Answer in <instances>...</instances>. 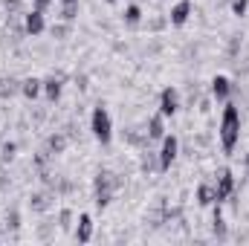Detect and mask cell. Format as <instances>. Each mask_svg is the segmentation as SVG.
<instances>
[{"mask_svg":"<svg viewBox=\"0 0 249 246\" xmlns=\"http://www.w3.org/2000/svg\"><path fill=\"white\" fill-rule=\"evenodd\" d=\"M20 90V81H15L12 75L9 78H0V99H9V96H15Z\"/></svg>","mask_w":249,"mask_h":246,"instance_id":"17","label":"cell"},{"mask_svg":"<svg viewBox=\"0 0 249 246\" xmlns=\"http://www.w3.org/2000/svg\"><path fill=\"white\" fill-rule=\"evenodd\" d=\"M188 15H191V3H188V0H180V3H177V6L171 9V15H168V20H171L174 26H186Z\"/></svg>","mask_w":249,"mask_h":246,"instance_id":"9","label":"cell"},{"mask_svg":"<svg viewBox=\"0 0 249 246\" xmlns=\"http://www.w3.org/2000/svg\"><path fill=\"white\" fill-rule=\"evenodd\" d=\"M15 151H18V145H15V142H6V145L0 148V154H3V159H12V157H15Z\"/></svg>","mask_w":249,"mask_h":246,"instance_id":"22","label":"cell"},{"mask_svg":"<svg viewBox=\"0 0 249 246\" xmlns=\"http://www.w3.org/2000/svg\"><path fill=\"white\" fill-rule=\"evenodd\" d=\"M44 29H47V23H44V12H35V9H32V12L23 18V32H26V35H41Z\"/></svg>","mask_w":249,"mask_h":246,"instance_id":"7","label":"cell"},{"mask_svg":"<svg viewBox=\"0 0 249 246\" xmlns=\"http://www.w3.org/2000/svg\"><path fill=\"white\" fill-rule=\"evenodd\" d=\"M107 3H119V0H107Z\"/></svg>","mask_w":249,"mask_h":246,"instance_id":"27","label":"cell"},{"mask_svg":"<svg viewBox=\"0 0 249 246\" xmlns=\"http://www.w3.org/2000/svg\"><path fill=\"white\" fill-rule=\"evenodd\" d=\"M212 232H214V235H217L220 241L226 238V223H223V217H220V209L214 211V220H212Z\"/></svg>","mask_w":249,"mask_h":246,"instance_id":"20","label":"cell"},{"mask_svg":"<svg viewBox=\"0 0 249 246\" xmlns=\"http://www.w3.org/2000/svg\"><path fill=\"white\" fill-rule=\"evenodd\" d=\"M90 130H93V136H96L102 145L110 142V136H113V122H110V113H107L105 107H96V110H93V116H90Z\"/></svg>","mask_w":249,"mask_h":246,"instance_id":"3","label":"cell"},{"mask_svg":"<svg viewBox=\"0 0 249 246\" xmlns=\"http://www.w3.org/2000/svg\"><path fill=\"white\" fill-rule=\"evenodd\" d=\"M229 6H232V15H247V9H249V0H229Z\"/></svg>","mask_w":249,"mask_h":246,"instance_id":"21","label":"cell"},{"mask_svg":"<svg viewBox=\"0 0 249 246\" xmlns=\"http://www.w3.org/2000/svg\"><path fill=\"white\" fill-rule=\"evenodd\" d=\"M67 133H53L50 139H47V151L50 154H64V148H67Z\"/></svg>","mask_w":249,"mask_h":246,"instance_id":"15","label":"cell"},{"mask_svg":"<svg viewBox=\"0 0 249 246\" xmlns=\"http://www.w3.org/2000/svg\"><path fill=\"white\" fill-rule=\"evenodd\" d=\"M162 119H165L162 113H157V116L148 119V130H145L148 139H162V136H165V122H162Z\"/></svg>","mask_w":249,"mask_h":246,"instance_id":"11","label":"cell"},{"mask_svg":"<svg viewBox=\"0 0 249 246\" xmlns=\"http://www.w3.org/2000/svg\"><path fill=\"white\" fill-rule=\"evenodd\" d=\"M238 136H241V113H238L235 105H226L223 107V119H220V142H223V151L226 154L235 151Z\"/></svg>","mask_w":249,"mask_h":246,"instance_id":"1","label":"cell"},{"mask_svg":"<svg viewBox=\"0 0 249 246\" xmlns=\"http://www.w3.org/2000/svg\"><path fill=\"white\" fill-rule=\"evenodd\" d=\"M41 90H44V81H38V78H32V75L20 81V93H23L26 99H35V96H38Z\"/></svg>","mask_w":249,"mask_h":246,"instance_id":"13","label":"cell"},{"mask_svg":"<svg viewBox=\"0 0 249 246\" xmlns=\"http://www.w3.org/2000/svg\"><path fill=\"white\" fill-rule=\"evenodd\" d=\"M229 93H232V81H229L226 75H214V78H212V96H214L217 102H226Z\"/></svg>","mask_w":249,"mask_h":246,"instance_id":"8","label":"cell"},{"mask_svg":"<svg viewBox=\"0 0 249 246\" xmlns=\"http://www.w3.org/2000/svg\"><path fill=\"white\" fill-rule=\"evenodd\" d=\"M214 191H217V203H223V200L232 197V191H235V174H232L229 168H223V171L217 174V185H214Z\"/></svg>","mask_w":249,"mask_h":246,"instance_id":"5","label":"cell"},{"mask_svg":"<svg viewBox=\"0 0 249 246\" xmlns=\"http://www.w3.org/2000/svg\"><path fill=\"white\" fill-rule=\"evenodd\" d=\"M58 220H61V223H58L61 229H70V220H72V211H70V209H64V211H61V217H58Z\"/></svg>","mask_w":249,"mask_h":246,"instance_id":"23","label":"cell"},{"mask_svg":"<svg viewBox=\"0 0 249 246\" xmlns=\"http://www.w3.org/2000/svg\"><path fill=\"white\" fill-rule=\"evenodd\" d=\"M78 18V0H61V20L72 23Z\"/></svg>","mask_w":249,"mask_h":246,"instance_id":"16","label":"cell"},{"mask_svg":"<svg viewBox=\"0 0 249 246\" xmlns=\"http://www.w3.org/2000/svg\"><path fill=\"white\" fill-rule=\"evenodd\" d=\"M50 6H53V0H32V9L35 12H47Z\"/></svg>","mask_w":249,"mask_h":246,"instance_id":"24","label":"cell"},{"mask_svg":"<svg viewBox=\"0 0 249 246\" xmlns=\"http://www.w3.org/2000/svg\"><path fill=\"white\" fill-rule=\"evenodd\" d=\"M53 38H58V41H61V38H67V26H64V23L53 26Z\"/></svg>","mask_w":249,"mask_h":246,"instance_id":"25","label":"cell"},{"mask_svg":"<svg viewBox=\"0 0 249 246\" xmlns=\"http://www.w3.org/2000/svg\"><path fill=\"white\" fill-rule=\"evenodd\" d=\"M177 110H180V96H177L174 87H165L162 96H160V113L162 116H174Z\"/></svg>","mask_w":249,"mask_h":246,"instance_id":"6","label":"cell"},{"mask_svg":"<svg viewBox=\"0 0 249 246\" xmlns=\"http://www.w3.org/2000/svg\"><path fill=\"white\" fill-rule=\"evenodd\" d=\"M139 20H142V9H139L136 3H130V6L124 9V23H127V26H139Z\"/></svg>","mask_w":249,"mask_h":246,"instance_id":"18","label":"cell"},{"mask_svg":"<svg viewBox=\"0 0 249 246\" xmlns=\"http://www.w3.org/2000/svg\"><path fill=\"white\" fill-rule=\"evenodd\" d=\"M177 154H180V142H177V136H174V133H171V136H162V148H160V154H157L160 171H168L171 162L177 159Z\"/></svg>","mask_w":249,"mask_h":246,"instance_id":"4","label":"cell"},{"mask_svg":"<svg viewBox=\"0 0 249 246\" xmlns=\"http://www.w3.org/2000/svg\"><path fill=\"white\" fill-rule=\"evenodd\" d=\"M247 171H249V154H247Z\"/></svg>","mask_w":249,"mask_h":246,"instance_id":"26","label":"cell"},{"mask_svg":"<svg viewBox=\"0 0 249 246\" xmlns=\"http://www.w3.org/2000/svg\"><path fill=\"white\" fill-rule=\"evenodd\" d=\"M50 200H53V197H50L47 191H38V194H32V200H29V203H32V209H35V211H47V209H50Z\"/></svg>","mask_w":249,"mask_h":246,"instance_id":"19","label":"cell"},{"mask_svg":"<svg viewBox=\"0 0 249 246\" xmlns=\"http://www.w3.org/2000/svg\"><path fill=\"white\" fill-rule=\"evenodd\" d=\"M93 238V220H90V214H81L78 217V226H75V241L78 244H87Z\"/></svg>","mask_w":249,"mask_h":246,"instance_id":"10","label":"cell"},{"mask_svg":"<svg viewBox=\"0 0 249 246\" xmlns=\"http://www.w3.org/2000/svg\"><path fill=\"white\" fill-rule=\"evenodd\" d=\"M119 185H122V180H119L116 174H110V171H99V177H96V206L105 209V206L113 200V194H116Z\"/></svg>","mask_w":249,"mask_h":246,"instance_id":"2","label":"cell"},{"mask_svg":"<svg viewBox=\"0 0 249 246\" xmlns=\"http://www.w3.org/2000/svg\"><path fill=\"white\" fill-rule=\"evenodd\" d=\"M44 93H47V99H50V102H58V96H61V78L50 75V78L44 81Z\"/></svg>","mask_w":249,"mask_h":246,"instance_id":"14","label":"cell"},{"mask_svg":"<svg viewBox=\"0 0 249 246\" xmlns=\"http://www.w3.org/2000/svg\"><path fill=\"white\" fill-rule=\"evenodd\" d=\"M197 203H200V206H212V203H217V191H214V185H209V183L197 185Z\"/></svg>","mask_w":249,"mask_h":246,"instance_id":"12","label":"cell"}]
</instances>
